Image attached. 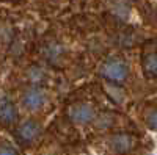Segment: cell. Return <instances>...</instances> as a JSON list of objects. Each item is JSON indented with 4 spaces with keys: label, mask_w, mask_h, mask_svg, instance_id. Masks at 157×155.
Returning <instances> with one entry per match:
<instances>
[{
    "label": "cell",
    "mask_w": 157,
    "mask_h": 155,
    "mask_svg": "<svg viewBox=\"0 0 157 155\" xmlns=\"http://www.w3.org/2000/svg\"><path fill=\"white\" fill-rule=\"evenodd\" d=\"M69 116L77 124H88L96 118V111L93 107L86 105V103H78V105H74L71 108Z\"/></svg>",
    "instance_id": "obj_2"
},
{
    "label": "cell",
    "mask_w": 157,
    "mask_h": 155,
    "mask_svg": "<svg viewBox=\"0 0 157 155\" xmlns=\"http://www.w3.org/2000/svg\"><path fill=\"white\" fill-rule=\"evenodd\" d=\"M16 119H17L16 107L6 99L0 100V122L5 125H11L16 122Z\"/></svg>",
    "instance_id": "obj_5"
},
{
    "label": "cell",
    "mask_w": 157,
    "mask_h": 155,
    "mask_svg": "<svg viewBox=\"0 0 157 155\" xmlns=\"http://www.w3.org/2000/svg\"><path fill=\"white\" fill-rule=\"evenodd\" d=\"M17 133H19V138L22 141H25V143H33V141L41 135V125L36 121H27L19 127Z\"/></svg>",
    "instance_id": "obj_4"
},
{
    "label": "cell",
    "mask_w": 157,
    "mask_h": 155,
    "mask_svg": "<svg viewBox=\"0 0 157 155\" xmlns=\"http://www.w3.org/2000/svg\"><path fill=\"white\" fill-rule=\"evenodd\" d=\"M0 155H17V152H16V149L5 146V147H0Z\"/></svg>",
    "instance_id": "obj_9"
},
{
    "label": "cell",
    "mask_w": 157,
    "mask_h": 155,
    "mask_svg": "<svg viewBox=\"0 0 157 155\" xmlns=\"http://www.w3.org/2000/svg\"><path fill=\"white\" fill-rule=\"evenodd\" d=\"M24 107L29 110H38L39 107H43V103L46 102V93L39 88H32L29 91H25L24 97Z\"/></svg>",
    "instance_id": "obj_3"
},
{
    "label": "cell",
    "mask_w": 157,
    "mask_h": 155,
    "mask_svg": "<svg viewBox=\"0 0 157 155\" xmlns=\"http://www.w3.org/2000/svg\"><path fill=\"white\" fill-rule=\"evenodd\" d=\"M112 147L115 152L118 153H126L127 150H130V147H132V143L134 139L130 135H126V133H118L112 138Z\"/></svg>",
    "instance_id": "obj_6"
},
{
    "label": "cell",
    "mask_w": 157,
    "mask_h": 155,
    "mask_svg": "<svg viewBox=\"0 0 157 155\" xmlns=\"http://www.w3.org/2000/svg\"><path fill=\"white\" fill-rule=\"evenodd\" d=\"M143 69L146 75H157V52L149 54L143 60Z\"/></svg>",
    "instance_id": "obj_7"
},
{
    "label": "cell",
    "mask_w": 157,
    "mask_h": 155,
    "mask_svg": "<svg viewBox=\"0 0 157 155\" xmlns=\"http://www.w3.org/2000/svg\"><path fill=\"white\" fill-rule=\"evenodd\" d=\"M102 75L107 77L109 80H113V82H123L127 77V66L124 61L112 58L104 64Z\"/></svg>",
    "instance_id": "obj_1"
},
{
    "label": "cell",
    "mask_w": 157,
    "mask_h": 155,
    "mask_svg": "<svg viewBox=\"0 0 157 155\" xmlns=\"http://www.w3.org/2000/svg\"><path fill=\"white\" fill-rule=\"evenodd\" d=\"M146 124L149 128H154V130H157V110H152L148 118H146Z\"/></svg>",
    "instance_id": "obj_8"
}]
</instances>
